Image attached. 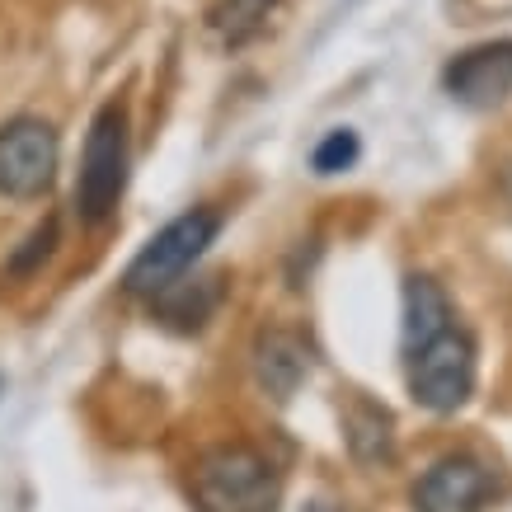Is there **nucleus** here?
Segmentation results:
<instances>
[{
  "label": "nucleus",
  "instance_id": "nucleus-7",
  "mask_svg": "<svg viewBox=\"0 0 512 512\" xmlns=\"http://www.w3.org/2000/svg\"><path fill=\"white\" fill-rule=\"evenodd\" d=\"M494 480L475 456H442L419 484H414V508L419 512H480Z\"/></svg>",
  "mask_w": 512,
  "mask_h": 512
},
{
  "label": "nucleus",
  "instance_id": "nucleus-4",
  "mask_svg": "<svg viewBox=\"0 0 512 512\" xmlns=\"http://www.w3.org/2000/svg\"><path fill=\"white\" fill-rule=\"evenodd\" d=\"M475 390V348L461 329H442L437 339L409 353V395L433 409V414H456Z\"/></svg>",
  "mask_w": 512,
  "mask_h": 512
},
{
  "label": "nucleus",
  "instance_id": "nucleus-9",
  "mask_svg": "<svg viewBox=\"0 0 512 512\" xmlns=\"http://www.w3.org/2000/svg\"><path fill=\"white\" fill-rule=\"evenodd\" d=\"M442 329H451V301L433 278H414L404 282V353L423 348L428 339H437Z\"/></svg>",
  "mask_w": 512,
  "mask_h": 512
},
{
  "label": "nucleus",
  "instance_id": "nucleus-2",
  "mask_svg": "<svg viewBox=\"0 0 512 512\" xmlns=\"http://www.w3.org/2000/svg\"><path fill=\"white\" fill-rule=\"evenodd\" d=\"M193 498L202 512H278V475L259 451L221 447L193 470Z\"/></svg>",
  "mask_w": 512,
  "mask_h": 512
},
{
  "label": "nucleus",
  "instance_id": "nucleus-11",
  "mask_svg": "<svg viewBox=\"0 0 512 512\" xmlns=\"http://www.w3.org/2000/svg\"><path fill=\"white\" fill-rule=\"evenodd\" d=\"M348 447L357 461H390V414L372 400H353L348 409Z\"/></svg>",
  "mask_w": 512,
  "mask_h": 512
},
{
  "label": "nucleus",
  "instance_id": "nucleus-15",
  "mask_svg": "<svg viewBox=\"0 0 512 512\" xmlns=\"http://www.w3.org/2000/svg\"><path fill=\"white\" fill-rule=\"evenodd\" d=\"M508 193H512V170H508Z\"/></svg>",
  "mask_w": 512,
  "mask_h": 512
},
{
  "label": "nucleus",
  "instance_id": "nucleus-8",
  "mask_svg": "<svg viewBox=\"0 0 512 512\" xmlns=\"http://www.w3.org/2000/svg\"><path fill=\"white\" fill-rule=\"evenodd\" d=\"M254 372H259V386H264L273 400H287V395L306 381V372H311V353H306V343L296 339V334L273 329V334H264L259 348H254Z\"/></svg>",
  "mask_w": 512,
  "mask_h": 512
},
{
  "label": "nucleus",
  "instance_id": "nucleus-3",
  "mask_svg": "<svg viewBox=\"0 0 512 512\" xmlns=\"http://www.w3.org/2000/svg\"><path fill=\"white\" fill-rule=\"evenodd\" d=\"M221 221L217 212H184V217H174L165 231H156L146 245H141V254L127 264V292L132 296H156L165 292L170 282H179L188 273V268L198 264L202 254H207V245L217 240Z\"/></svg>",
  "mask_w": 512,
  "mask_h": 512
},
{
  "label": "nucleus",
  "instance_id": "nucleus-13",
  "mask_svg": "<svg viewBox=\"0 0 512 512\" xmlns=\"http://www.w3.org/2000/svg\"><path fill=\"white\" fill-rule=\"evenodd\" d=\"M357 156H362V141H357L353 127H334L320 146L311 151V170L315 174H343V170H353Z\"/></svg>",
  "mask_w": 512,
  "mask_h": 512
},
{
  "label": "nucleus",
  "instance_id": "nucleus-12",
  "mask_svg": "<svg viewBox=\"0 0 512 512\" xmlns=\"http://www.w3.org/2000/svg\"><path fill=\"white\" fill-rule=\"evenodd\" d=\"M278 0H221L212 10V33H217L226 47H245L249 38H259L273 15Z\"/></svg>",
  "mask_w": 512,
  "mask_h": 512
},
{
  "label": "nucleus",
  "instance_id": "nucleus-14",
  "mask_svg": "<svg viewBox=\"0 0 512 512\" xmlns=\"http://www.w3.org/2000/svg\"><path fill=\"white\" fill-rule=\"evenodd\" d=\"M52 245H57V221H43V226L29 235V245L10 259V268H15V273H29L38 259H47V254H52Z\"/></svg>",
  "mask_w": 512,
  "mask_h": 512
},
{
  "label": "nucleus",
  "instance_id": "nucleus-1",
  "mask_svg": "<svg viewBox=\"0 0 512 512\" xmlns=\"http://www.w3.org/2000/svg\"><path fill=\"white\" fill-rule=\"evenodd\" d=\"M127 188V113L123 104H104L94 113L85 156L76 179V212L85 226H104L118 212V198Z\"/></svg>",
  "mask_w": 512,
  "mask_h": 512
},
{
  "label": "nucleus",
  "instance_id": "nucleus-5",
  "mask_svg": "<svg viewBox=\"0 0 512 512\" xmlns=\"http://www.w3.org/2000/svg\"><path fill=\"white\" fill-rule=\"evenodd\" d=\"M57 179V132L43 118H10L0 127V193L43 198Z\"/></svg>",
  "mask_w": 512,
  "mask_h": 512
},
{
  "label": "nucleus",
  "instance_id": "nucleus-6",
  "mask_svg": "<svg viewBox=\"0 0 512 512\" xmlns=\"http://www.w3.org/2000/svg\"><path fill=\"white\" fill-rule=\"evenodd\" d=\"M442 85L466 109H498L512 94V38L466 47L461 57H451L442 71Z\"/></svg>",
  "mask_w": 512,
  "mask_h": 512
},
{
  "label": "nucleus",
  "instance_id": "nucleus-10",
  "mask_svg": "<svg viewBox=\"0 0 512 512\" xmlns=\"http://www.w3.org/2000/svg\"><path fill=\"white\" fill-rule=\"evenodd\" d=\"M160 301V315H165V325L174 329H202L207 325V315L221 306V278H202L193 282V296H188V282H170L165 292H156Z\"/></svg>",
  "mask_w": 512,
  "mask_h": 512
}]
</instances>
